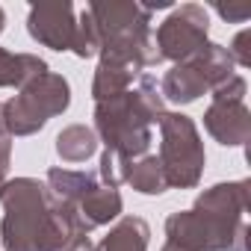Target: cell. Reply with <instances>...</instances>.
<instances>
[{"label":"cell","mask_w":251,"mask_h":251,"mask_svg":"<svg viewBox=\"0 0 251 251\" xmlns=\"http://www.w3.org/2000/svg\"><path fill=\"white\" fill-rule=\"evenodd\" d=\"M154 45L160 48L157 50L160 59L186 62L189 56H195L207 45V12L195 3H186V6L175 9L160 24Z\"/></svg>","instance_id":"obj_8"},{"label":"cell","mask_w":251,"mask_h":251,"mask_svg":"<svg viewBox=\"0 0 251 251\" xmlns=\"http://www.w3.org/2000/svg\"><path fill=\"white\" fill-rule=\"evenodd\" d=\"M230 77H233L230 53L222 45H204L195 56H189L186 62H177L166 74L160 95H166L175 103H189L207 89H216Z\"/></svg>","instance_id":"obj_7"},{"label":"cell","mask_w":251,"mask_h":251,"mask_svg":"<svg viewBox=\"0 0 251 251\" xmlns=\"http://www.w3.org/2000/svg\"><path fill=\"white\" fill-rule=\"evenodd\" d=\"M9 139L0 133V189H3V180H6V172H9Z\"/></svg>","instance_id":"obj_17"},{"label":"cell","mask_w":251,"mask_h":251,"mask_svg":"<svg viewBox=\"0 0 251 251\" xmlns=\"http://www.w3.org/2000/svg\"><path fill=\"white\" fill-rule=\"evenodd\" d=\"M0 130H3V121H0Z\"/></svg>","instance_id":"obj_20"},{"label":"cell","mask_w":251,"mask_h":251,"mask_svg":"<svg viewBox=\"0 0 251 251\" xmlns=\"http://www.w3.org/2000/svg\"><path fill=\"white\" fill-rule=\"evenodd\" d=\"M127 183H133V189L145 192V195H154V192H163L166 189V175H163V166L157 157H145L139 163H130L127 169Z\"/></svg>","instance_id":"obj_15"},{"label":"cell","mask_w":251,"mask_h":251,"mask_svg":"<svg viewBox=\"0 0 251 251\" xmlns=\"http://www.w3.org/2000/svg\"><path fill=\"white\" fill-rule=\"evenodd\" d=\"M42 74H48L45 59L33 53H9L0 48V86H27Z\"/></svg>","instance_id":"obj_12"},{"label":"cell","mask_w":251,"mask_h":251,"mask_svg":"<svg viewBox=\"0 0 251 251\" xmlns=\"http://www.w3.org/2000/svg\"><path fill=\"white\" fill-rule=\"evenodd\" d=\"M163 251H183V248H177V245H172V242H169V245H166Z\"/></svg>","instance_id":"obj_19"},{"label":"cell","mask_w":251,"mask_h":251,"mask_svg":"<svg viewBox=\"0 0 251 251\" xmlns=\"http://www.w3.org/2000/svg\"><path fill=\"white\" fill-rule=\"evenodd\" d=\"M56 151H59V157L68 160V163H83V160L92 157V151H95V133L86 130L83 124H74V127H68V130L59 133Z\"/></svg>","instance_id":"obj_14"},{"label":"cell","mask_w":251,"mask_h":251,"mask_svg":"<svg viewBox=\"0 0 251 251\" xmlns=\"http://www.w3.org/2000/svg\"><path fill=\"white\" fill-rule=\"evenodd\" d=\"M95 18L100 50L127 56L142 68L160 62L154 39H151V12L139 3H92L86 6Z\"/></svg>","instance_id":"obj_3"},{"label":"cell","mask_w":251,"mask_h":251,"mask_svg":"<svg viewBox=\"0 0 251 251\" xmlns=\"http://www.w3.org/2000/svg\"><path fill=\"white\" fill-rule=\"evenodd\" d=\"M95 118L106 142V151L115 154L124 166H130L133 157H139L151 142L148 127L163 118V98L157 92L154 77H142L136 92L100 100Z\"/></svg>","instance_id":"obj_2"},{"label":"cell","mask_w":251,"mask_h":251,"mask_svg":"<svg viewBox=\"0 0 251 251\" xmlns=\"http://www.w3.org/2000/svg\"><path fill=\"white\" fill-rule=\"evenodd\" d=\"M30 36L53 50H74L77 36V18L71 3H42L30 9L27 18Z\"/></svg>","instance_id":"obj_9"},{"label":"cell","mask_w":251,"mask_h":251,"mask_svg":"<svg viewBox=\"0 0 251 251\" xmlns=\"http://www.w3.org/2000/svg\"><path fill=\"white\" fill-rule=\"evenodd\" d=\"M145 248H148V225L142 219L127 216V219H121L109 230V236L92 251H145Z\"/></svg>","instance_id":"obj_13"},{"label":"cell","mask_w":251,"mask_h":251,"mask_svg":"<svg viewBox=\"0 0 251 251\" xmlns=\"http://www.w3.org/2000/svg\"><path fill=\"white\" fill-rule=\"evenodd\" d=\"M0 201L6 207L3 216V245L6 251H39L45 222L50 213V192L30 177L6 183L0 189Z\"/></svg>","instance_id":"obj_4"},{"label":"cell","mask_w":251,"mask_h":251,"mask_svg":"<svg viewBox=\"0 0 251 251\" xmlns=\"http://www.w3.org/2000/svg\"><path fill=\"white\" fill-rule=\"evenodd\" d=\"M245 183L213 186L192 210L169 219V242L183 251H245Z\"/></svg>","instance_id":"obj_1"},{"label":"cell","mask_w":251,"mask_h":251,"mask_svg":"<svg viewBox=\"0 0 251 251\" xmlns=\"http://www.w3.org/2000/svg\"><path fill=\"white\" fill-rule=\"evenodd\" d=\"M219 15L227 18V21H239V24H242V21L251 15V6H245V3H242V6H219Z\"/></svg>","instance_id":"obj_16"},{"label":"cell","mask_w":251,"mask_h":251,"mask_svg":"<svg viewBox=\"0 0 251 251\" xmlns=\"http://www.w3.org/2000/svg\"><path fill=\"white\" fill-rule=\"evenodd\" d=\"M142 71L139 62L127 59V56H115V53H103L100 65H98V74H95V100H109V98H118L127 92V86L133 83V77Z\"/></svg>","instance_id":"obj_11"},{"label":"cell","mask_w":251,"mask_h":251,"mask_svg":"<svg viewBox=\"0 0 251 251\" xmlns=\"http://www.w3.org/2000/svg\"><path fill=\"white\" fill-rule=\"evenodd\" d=\"M160 130H163L160 166L166 175V186H195L204 169V148L195 124L186 115L169 112L160 118Z\"/></svg>","instance_id":"obj_6"},{"label":"cell","mask_w":251,"mask_h":251,"mask_svg":"<svg viewBox=\"0 0 251 251\" xmlns=\"http://www.w3.org/2000/svg\"><path fill=\"white\" fill-rule=\"evenodd\" d=\"M71 100L68 83L59 74H42L36 80H30L18 98H12L9 103H3V130L15 133V136H27L36 133L50 115H59Z\"/></svg>","instance_id":"obj_5"},{"label":"cell","mask_w":251,"mask_h":251,"mask_svg":"<svg viewBox=\"0 0 251 251\" xmlns=\"http://www.w3.org/2000/svg\"><path fill=\"white\" fill-rule=\"evenodd\" d=\"M3 24H6V15H3V9H0V33H3Z\"/></svg>","instance_id":"obj_18"},{"label":"cell","mask_w":251,"mask_h":251,"mask_svg":"<svg viewBox=\"0 0 251 251\" xmlns=\"http://www.w3.org/2000/svg\"><path fill=\"white\" fill-rule=\"evenodd\" d=\"M204 124L222 145H242L248 139V130H251L245 103L242 100H225V98H213V106L207 109Z\"/></svg>","instance_id":"obj_10"}]
</instances>
